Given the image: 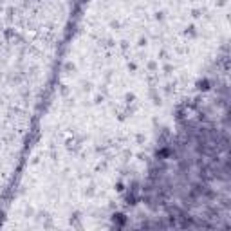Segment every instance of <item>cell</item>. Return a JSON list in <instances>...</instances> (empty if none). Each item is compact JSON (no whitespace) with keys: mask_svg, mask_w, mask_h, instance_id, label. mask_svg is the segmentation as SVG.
Instances as JSON below:
<instances>
[{"mask_svg":"<svg viewBox=\"0 0 231 231\" xmlns=\"http://www.w3.org/2000/svg\"><path fill=\"white\" fill-rule=\"evenodd\" d=\"M114 222L117 224V226H123V224L126 222L125 215H121V213H117V215H114Z\"/></svg>","mask_w":231,"mask_h":231,"instance_id":"6da1fadb","label":"cell"}]
</instances>
